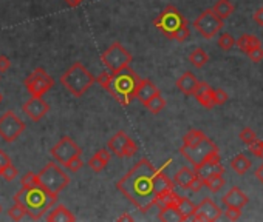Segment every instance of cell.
<instances>
[{
  "label": "cell",
  "mask_w": 263,
  "mask_h": 222,
  "mask_svg": "<svg viewBox=\"0 0 263 222\" xmlns=\"http://www.w3.org/2000/svg\"><path fill=\"white\" fill-rule=\"evenodd\" d=\"M171 162L172 159L167 161L161 168L155 170L149 159H141L126 176L116 182V188L141 213H147L152 207H155L156 197L161 193L174 190V184L164 175V170L171 165Z\"/></svg>",
  "instance_id": "cell-1"
},
{
  "label": "cell",
  "mask_w": 263,
  "mask_h": 222,
  "mask_svg": "<svg viewBox=\"0 0 263 222\" xmlns=\"http://www.w3.org/2000/svg\"><path fill=\"white\" fill-rule=\"evenodd\" d=\"M96 82L101 84L123 107H129L133 99H136L141 78L127 66L118 72H110L109 69L101 72L96 78Z\"/></svg>",
  "instance_id": "cell-2"
},
{
  "label": "cell",
  "mask_w": 263,
  "mask_h": 222,
  "mask_svg": "<svg viewBox=\"0 0 263 222\" xmlns=\"http://www.w3.org/2000/svg\"><path fill=\"white\" fill-rule=\"evenodd\" d=\"M13 201L22 202L28 210V216L37 220L58 202V194L50 193L42 185H36L30 188L22 187V190H19L14 194Z\"/></svg>",
  "instance_id": "cell-3"
},
{
  "label": "cell",
  "mask_w": 263,
  "mask_h": 222,
  "mask_svg": "<svg viewBox=\"0 0 263 222\" xmlns=\"http://www.w3.org/2000/svg\"><path fill=\"white\" fill-rule=\"evenodd\" d=\"M94 82H96L94 76L81 62H75L61 76V84L75 97L84 96Z\"/></svg>",
  "instance_id": "cell-4"
},
{
  "label": "cell",
  "mask_w": 263,
  "mask_h": 222,
  "mask_svg": "<svg viewBox=\"0 0 263 222\" xmlns=\"http://www.w3.org/2000/svg\"><path fill=\"white\" fill-rule=\"evenodd\" d=\"M180 153L184 159H187L192 167L200 165L201 162L215 158V156H220V148L219 145L212 142L207 136H204L200 142L192 143V145H183L180 148Z\"/></svg>",
  "instance_id": "cell-5"
},
{
  "label": "cell",
  "mask_w": 263,
  "mask_h": 222,
  "mask_svg": "<svg viewBox=\"0 0 263 222\" xmlns=\"http://www.w3.org/2000/svg\"><path fill=\"white\" fill-rule=\"evenodd\" d=\"M39 182L43 188H46L50 193L58 194L64 191L68 184H70V176L56 164V162H48L39 173Z\"/></svg>",
  "instance_id": "cell-6"
},
{
  "label": "cell",
  "mask_w": 263,
  "mask_h": 222,
  "mask_svg": "<svg viewBox=\"0 0 263 222\" xmlns=\"http://www.w3.org/2000/svg\"><path fill=\"white\" fill-rule=\"evenodd\" d=\"M187 23L186 17L178 11V8H175L174 5H167L160 14L158 17H155L153 25L156 27L158 31H161L167 39L175 37V34L178 33V30Z\"/></svg>",
  "instance_id": "cell-7"
},
{
  "label": "cell",
  "mask_w": 263,
  "mask_h": 222,
  "mask_svg": "<svg viewBox=\"0 0 263 222\" xmlns=\"http://www.w3.org/2000/svg\"><path fill=\"white\" fill-rule=\"evenodd\" d=\"M101 60L110 72H118L130 66L132 54L119 42H113L102 53Z\"/></svg>",
  "instance_id": "cell-8"
},
{
  "label": "cell",
  "mask_w": 263,
  "mask_h": 222,
  "mask_svg": "<svg viewBox=\"0 0 263 222\" xmlns=\"http://www.w3.org/2000/svg\"><path fill=\"white\" fill-rule=\"evenodd\" d=\"M192 25L204 39H214L222 31L225 20L217 16V13L214 11V8H207L194 20Z\"/></svg>",
  "instance_id": "cell-9"
},
{
  "label": "cell",
  "mask_w": 263,
  "mask_h": 222,
  "mask_svg": "<svg viewBox=\"0 0 263 222\" xmlns=\"http://www.w3.org/2000/svg\"><path fill=\"white\" fill-rule=\"evenodd\" d=\"M53 87H55V79L43 68H36L25 79V88L34 97H42Z\"/></svg>",
  "instance_id": "cell-10"
},
{
  "label": "cell",
  "mask_w": 263,
  "mask_h": 222,
  "mask_svg": "<svg viewBox=\"0 0 263 222\" xmlns=\"http://www.w3.org/2000/svg\"><path fill=\"white\" fill-rule=\"evenodd\" d=\"M27 125L20 117L16 116L14 111H7L0 116V137L5 142L11 143L14 142L23 131H25Z\"/></svg>",
  "instance_id": "cell-11"
},
{
  "label": "cell",
  "mask_w": 263,
  "mask_h": 222,
  "mask_svg": "<svg viewBox=\"0 0 263 222\" xmlns=\"http://www.w3.org/2000/svg\"><path fill=\"white\" fill-rule=\"evenodd\" d=\"M50 155L53 156V159L61 164V165H65L68 161H71L76 156H81L82 155V148L68 136H64L61 137V140L51 146L50 150Z\"/></svg>",
  "instance_id": "cell-12"
},
{
  "label": "cell",
  "mask_w": 263,
  "mask_h": 222,
  "mask_svg": "<svg viewBox=\"0 0 263 222\" xmlns=\"http://www.w3.org/2000/svg\"><path fill=\"white\" fill-rule=\"evenodd\" d=\"M223 211L222 208L215 204L209 197H204V199L197 205V211L194 214V220H204V222H214L219 220L222 217Z\"/></svg>",
  "instance_id": "cell-13"
},
{
  "label": "cell",
  "mask_w": 263,
  "mask_h": 222,
  "mask_svg": "<svg viewBox=\"0 0 263 222\" xmlns=\"http://www.w3.org/2000/svg\"><path fill=\"white\" fill-rule=\"evenodd\" d=\"M194 170L197 173V176L203 182H206V181H209L215 176H219V175H223L225 173V168L220 162V156H215V158H211V159L201 162L200 165L194 167Z\"/></svg>",
  "instance_id": "cell-14"
},
{
  "label": "cell",
  "mask_w": 263,
  "mask_h": 222,
  "mask_svg": "<svg viewBox=\"0 0 263 222\" xmlns=\"http://www.w3.org/2000/svg\"><path fill=\"white\" fill-rule=\"evenodd\" d=\"M22 111L25 113L33 122H39L46 113L50 111V105L46 104L42 97H34L31 96L30 101H27L22 105Z\"/></svg>",
  "instance_id": "cell-15"
},
{
  "label": "cell",
  "mask_w": 263,
  "mask_h": 222,
  "mask_svg": "<svg viewBox=\"0 0 263 222\" xmlns=\"http://www.w3.org/2000/svg\"><path fill=\"white\" fill-rule=\"evenodd\" d=\"M198 85H200V81L190 71L183 72L181 76L177 79V88L186 96H194Z\"/></svg>",
  "instance_id": "cell-16"
},
{
  "label": "cell",
  "mask_w": 263,
  "mask_h": 222,
  "mask_svg": "<svg viewBox=\"0 0 263 222\" xmlns=\"http://www.w3.org/2000/svg\"><path fill=\"white\" fill-rule=\"evenodd\" d=\"M248 196L238 188V187H232L225 196H223V205L226 207H238V208H243L248 204Z\"/></svg>",
  "instance_id": "cell-17"
},
{
  "label": "cell",
  "mask_w": 263,
  "mask_h": 222,
  "mask_svg": "<svg viewBox=\"0 0 263 222\" xmlns=\"http://www.w3.org/2000/svg\"><path fill=\"white\" fill-rule=\"evenodd\" d=\"M110 159H112V152L109 150V148H101V150H98L88 159V167L94 173H101L109 165Z\"/></svg>",
  "instance_id": "cell-18"
},
{
  "label": "cell",
  "mask_w": 263,
  "mask_h": 222,
  "mask_svg": "<svg viewBox=\"0 0 263 222\" xmlns=\"http://www.w3.org/2000/svg\"><path fill=\"white\" fill-rule=\"evenodd\" d=\"M129 139H130V137L126 134V131H118V133H115V134L109 139L107 148H109V150H110L115 156H118V158L123 159V152H124V148H126Z\"/></svg>",
  "instance_id": "cell-19"
},
{
  "label": "cell",
  "mask_w": 263,
  "mask_h": 222,
  "mask_svg": "<svg viewBox=\"0 0 263 222\" xmlns=\"http://www.w3.org/2000/svg\"><path fill=\"white\" fill-rule=\"evenodd\" d=\"M194 97L198 101V104L203 105L204 108L215 107V104H214V88L209 84H206V82H200Z\"/></svg>",
  "instance_id": "cell-20"
},
{
  "label": "cell",
  "mask_w": 263,
  "mask_h": 222,
  "mask_svg": "<svg viewBox=\"0 0 263 222\" xmlns=\"http://www.w3.org/2000/svg\"><path fill=\"white\" fill-rule=\"evenodd\" d=\"M158 93H160V90L156 88V85L153 82H150L149 79H141V82L138 85V91H136V99L144 105L150 97H153Z\"/></svg>",
  "instance_id": "cell-21"
},
{
  "label": "cell",
  "mask_w": 263,
  "mask_h": 222,
  "mask_svg": "<svg viewBox=\"0 0 263 222\" xmlns=\"http://www.w3.org/2000/svg\"><path fill=\"white\" fill-rule=\"evenodd\" d=\"M195 178H197L195 170L187 168V167H181V168L175 173V184L180 185L183 190H189L190 184L194 182Z\"/></svg>",
  "instance_id": "cell-22"
},
{
  "label": "cell",
  "mask_w": 263,
  "mask_h": 222,
  "mask_svg": "<svg viewBox=\"0 0 263 222\" xmlns=\"http://www.w3.org/2000/svg\"><path fill=\"white\" fill-rule=\"evenodd\" d=\"M46 220L48 222H73V220H76V216L71 213L65 205H58L48 213Z\"/></svg>",
  "instance_id": "cell-23"
},
{
  "label": "cell",
  "mask_w": 263,
  "mask_h": 222,
  "mask_svg": "<svg viewBox=\"0 0 263 222\" xmlns=\"http://www.w3.org/2000/svg\"><path fill=\"white\" fill-rule=\"evenodd\" d=\"M231 168L237 173V175L243 176L245 173L251 168V161L245 155H237L231 159Z\"/></svg>",
  "instance_id": "cell-24"
},
{
  "label": "cell",
  "mask_w": 263,
  "mask_h": 222,
  "mask_svg": "<svg viewBox=\"0 0 263 222\" xmlns=\"http://www.w3.org/2000/svg\"><path fill=\"white\" fill-rule=\"evenodd\" d=\"M237 46L240 48L243 53H248L249 49L255 46H261V43H260V39L254 34H242L237 39Z\"/></svg>",
  "instance_id": "cell-25"
},
{
  "label": "cell",
  "mask_w": 263,
  "mask_h": 222,
  "mask_svg": "<svg viewBox=\"0 0 263 222\" xmlns=\"http://www.w3.org/2000/svg\"><path fill=\"white\" fill-rule=\"evenodd\" d=\"M178 210L183 216V220H189V219H192L195 211H197V205L192 202V201H189L187 197H180V201H178Z\"/></svg>",
  "instance_id": "cell-26"
},
{
  "label": "cell",
  "mask_w": 263,
  "mask_h": 222,
  "mask_svg": "<svg viewBox=\"0 0 263 222\" xmlns=\"http://www.w3.org/2000/svg\"><path fill=\"white\" fill-rule=\"evenodd\" d=\"M189 62L192 63L195 68H203L209 62V56L203 48H195L192 53L189 54Z\"/></svg>",
  "instance_id": "cell-27"
},
{
  "label": "cell",
  "mask_w": 263,
  "mask_h": 222,
  "mask_svg": "<svg viewBox=\"0 0 263 222\" xmlns=\"http://www.w3.org/2000/svg\"><path fill=\"white\" fill-rule=\"evenodd\" d=\"M234 10L235 8H234V5L229 2V0H219V2L214 5V11L217 13V16L222 17L223 20L229 19L232 16Z\"/></svg>",
  "instance_id": "cell-28"
},
{
  "label": "cell",
  "mask_w": 263,
  "mask_h": 222,
  "mask_svg": "<svg viewBox=\"0 0 263 222\" xmlns=\"http://www.w3.org/2000/svg\"><path fill=\"white\" fill-rule=\"evenodd\" d=\"M158 219L164 220V222H174V220H183V216H181L178 207H166V208L160 210Z\"/></svg>",
  "instance_id": "cell-29"
},
{
  "label": "cell",
  "mask_w": 263,
  "mask_h": 222,
  "mask_svg": "<svg viewBox=\"0 0 263 222\" xmlns=\"http://www.w3.org/2000/svg\"><path fill=\"white\" fill-rule=\"evenodd\" d=\"M144 107L152 113V114H158L164 107H166V101H164V97L161 96V93L155 94L153 97H150L149 101L144 104Z\"/></svg>",
  "instance_id": "cell-30"
},
{
  "label": "cell",
  "mask_w": 263,
  "mask_h": 222,
  "mask_svg": "<svg viewBox=\"0 0 263 222\" xmlns=\"http://www.w3.org/2000/svg\"><path fill=\"white\" fill-rule=\"evenodd\" d=\"M8 216L13 220H22L25 216H28V210H27V207L23 205L22 202L14 201V205L8 210Z\"/></svg>",
  "instance_id": "cell-31"
},
{
  "label": "cell",
  "mask_w": 263,
  "mask_h": 222,
  "mask_svg": "<svg viewBox=\"0 0 263 222\" xmlns=\"http://www.w3.org/2000/svg\"><path fill=\"white\" fill-rule=\"evenodd\" d=\"M204 187H207V190L211 193H219L225 187V178H223V175H219V176H215V178L206 181L204 182Z\"/></svg>",
  "instance_id": "cell-32"
},
{
  "label": "cell",
  "mask_w": 263,
  "mask_h": 222,
  "mask_svg": "<svg viewBox=\"0 0 263 222\" xmlns=\"http://www.w3.org/2000/svg\"><path fill=\"white\" fill-rule=\"evenodd\" d=\"M235 43H237V40L229 33H222L219 37V48L223 49V51H229V49L234 48Z\"/></svg>",
  "instance_id": "cell-33"
},
{
  "label": "cell",
  "mask_w": 263,
  "mask_h": 222,
  "mask_svg": "<svg viewBox=\"0 0 263 222\" xmlns=\"http://www.w3.org/2000/svg\"><path fill=\"white\" fill-rule=\"evenodd\" d=\"M240 140L249 146V145L255 143V142L258 140V137H257V134H255V131H254L252 128L246 127V128H243V130L240 131Z\"/></svg>",
  "instance_id": "cell-34"
},
{
  "label": "cell",
  "mask_w": 263,
  "mask_h": 222,
  "mask_svg": "<svg viewBox=\"0 0 263 222\" xmlns=\"http://www.w3.org/2000/svg\"><path fill=\"white\" fill-rule=\"evenodd\" d=\"M36 185H40L39 176L36 175V173L28 171L27 175H23V178H22V187L30 188V187H36Z\"/></svg>",
  "instance_id": "cell-35"
},
{
  "label": "cell",
  "mask_w": 263,
  "mask_h": 222,
  "mask_svg": "<svg viewBox=\"0 0 263 222\" xmlns=\"http://www.w3.org/2000/svg\"><path fill=\"white\" fill-rule=\"evenodd\" d=\"M64 167H65L68 171H71V173H76V171H79V170L84 167V162H82L81 156H76V158H73L71 161H68Z\"/></svg>",
  "instance_id": "cell-36"
},
{
  "label": "cell",
  "mask_w": 263,
  "mask_h": 222,
  "mask_svg": "<svg viewBox=\"0 0 263 222\" xmlns=\"http://www.w3.org/2000/svg\"><path fill=\"white\" fill-rule=\"evenodd\" d=\"M17 175H19V171H17V168L13 165V164H10L4 171H2V178L7 181V182H11V181H14L16 178H17Z\"/></svg>",
  "instance_id": "cell-37"
},
{
  "label": "cell",
  "mask_w": 263,
  "mask_h": 222,
  "mask_svg": "<svg viewBox=\"0 0 263 222\" xmlns=\"http://www.w3.org/2000/svg\"><path fill=\"white\" fill-rule=\"evenodd\" d=\"M226 102H228V94L222 88H214V104L223 105Z\"/></svg>",
  "instance_id": "cell-38"
},
{
  "label": "cell",
  "mask_w": 263,
  "mask_h": 222,
  "mask_svg": "<svg viewBox=\"0 0 263 222\" xmlns=\"http://www.w3.org/2000/svg\"><path fill=\"white\" fill-rule=\"evenodd\" d=\"M189 37H190V31H189V25L186 23L184 27H181V28L178 30V33L175 34L174 40H177L178 43H183V42H186Z\"/></svg>",
  "instance_id": "cell-39"
},
{
  "label": "cell",
  "mask_w": 263,
  "mask_h": 222,
  "mask_svg": "<svg viewBox=\"0 0 263 222\" xmlns=\"http://www.w3.org/2000/svg\"><path fill=\"white\" fill-rule=\"evenodd\" d=\"M225 216H226L229 220H237V219H240V216H242V208H238V207H226V210H225Z\"/></svg>",
  "instance_id": "cell-40"
},
{
  "label": "cell",
  "mask_w": 263,
  "mask_h": 222,
  "mask_svg": "<svg viewBox=\"0 0 263 222\" xmlns=\"http://www.w3.org/2000/svg\"><path fill=\"white\" fill-rule=\"evenodd\" d=\"M246 54H248V57L252 62H260V60H263V48L261 46H255V48L249 49Z\"/></svg>",
  "instance_id": "cell-41"
},
{
  "label": "cell",
  "mask_w": 263,
  "mask_h": 222,
  "mask_svg": "<svg viewBox=\"0 0 263 222\" xmlns=\"http://www.w3.org/2000/svg\"><path fill=\"white\" fill-rule=\"evenodd\" d=\"M136 152H138L136 143L132 139H129V142H127V145L124 148V152H123V158H133L136 155Z\"/></svg>",
  "instance_id": "cell-42"
},
{
  "label": "cell",
  "mask_w": 263,
  "mask_h": 222,
  "mask_svg": "<svg viewBox=\"0 0 263 222\" xmlns=\"http://www.w3.org/2000/svg\"><path fill=\"white\" fill-rule=\"evenodd\" d=\"M249 152L258 158V159H263V140H257L255 143L249 145Z\"/></svg>",
  "instance_id": "cell-43"
},
{
  "label": "cell",
  "mask_w": 263,
  "mask_h": 222,
  "mask_svg": "<svg viewBox=\"0 0 263 222\" xmlns=\"http://www.w3.org/2000/svg\"><path fill=\"white\" fill-rule=\"evenodd\" d=\"M11 164V158L4 152V150H0V176H2V171Z\"/></svg>",
  "instance_id": "cell-44"
},
{
  "label": "cell",
  "mask_w": 263,
  "mask_h": 222,
  "mask_svg": "<svg viewBox=\"0 0 263 222\" xmlns=\"http://www.w3.org/2000/svg\"><path fill=\"white\" fill-rule=\"evenodd\" d=\"M10 66H11V60L5 54H0V72H7Z\"/></svg>",
  "instance_id": "cell-45"
},
{
  "label": "cell",
  "mask_w": 263,
  "mask_h": 222,
  "mask_svg": "<svg viewBox=\"0 0 263 222\" xmlns=\"http://www.w3.org/2000/svg\"><path fill=\"white\" fill-rule=\"evenodd\" d=\"M254 22L258 25V27H263V8H258L254 14H252Z\"/></svg>",
  "instance_id": "cell-46"
},
{
  "label": "cell",
  "mask_w": 263,
  "mask_h": 222,
  "mask_svg": "<svg viewBox=\"0 0 263 222\" xmlns=\"http://www.w3.org/2000/svg\"><path fill=\"white\" fill-rule=\"evenodd\" d=\"M254 175H255V178H257V181L263 185V164L255 170V173H254Z\"/></svg>",
  "instance_id": "cell-47"
},
{
  "label": "cell",
  "mask_w": 263,
  "mask_h": 222,
  "mask_svg": "<svg viewBox=\"0 0 263 222\" xmlns=\"http://www.w3.org/2000/svg\"><path fill=\"white\" fill-rule=\"evenodd\" d=\"M65 2H67V5H68V7H71V8H76V7H79V5L84 2V0H65Z\"/></svg>",
  "instance_id": "cell-48"
},
{
  "label": "cell",
  "mask_w": 263,
  "mask_h": 222,
  "mask_svg": "<svg viewBox=\"0 0 263 222\" xmlns=\"http://www.w3.org/2000/svg\"><path fill=\"white\" fill-rule=\"evenodd\" d=\"M118 220H130V222H132V220H133V217H132L130 214H127V213H126V214H123V216H119V217H118Z\"/></svg>",
  "instance_id": "cell-49"
},
{
  "label": "cell",
  "mask_w": 263,
  "mask_h": 222,
  "mask_svg": "<svg viewBox=\"0 0 263 222\" xmlns=\"http://www.w3.org/2000/svg\"><path fill=\"white\" fill-rule=\"evenodd\" d=\"M2 101H4V97H2V94H0V104H2Z\"/></svg>",
  "instance_id": "cell-50"
},
{
  "label": "cell",
  "mask_w": 263,
  "mask_h": 222,
  "mask_svg": "<svg viewBox=\"0 0 263 222\" xmlns=\"http://www.w3.org/2000/svg\"><path fill=\"white\" fill-rule=\"evenodd\" d=\"M0 79H2V72H0Z\"/></svg>",
  "instance_id": "cell-51"
},
{
  "label": "cell",
  "mask_w": 263,
  "mask_h": 222,
  "mask_svg": "<svg viewBox=\"0 0 263 222\" xmlns=\"http://www.w3.org/2000/svg\"><path fill=\"white\" fill-rule=\"evenodd\" d=\"M0 211H2V205H0Z\"/></svg>",
  "instance_id": "cell-52"
}]
</instances>
